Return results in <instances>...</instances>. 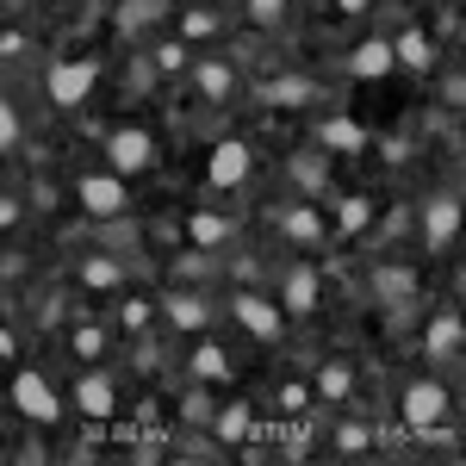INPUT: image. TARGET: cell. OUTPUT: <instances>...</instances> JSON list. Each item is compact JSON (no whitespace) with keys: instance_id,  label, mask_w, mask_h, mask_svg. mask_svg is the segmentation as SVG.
<instances>
[{"instance_id":"d590c367","label":"cell","mask_w":466,"mask_h":466,"mask_svg":"<svg viewBox=\"0 0 466 466\" xmlns=\"http://www.w3.org/2000/svg\"><path fill=\"white\" fill-rule=\"evenodd\" d=\"M19 218H25V206H19V193H6V199H0V224H6V230H13V224H19Z\"/></svg>"},{"instance_id":"9c48e42d","label":"cell","mask_w":466,"mask_h":466,"mask_svg":"<svg viewBox=\"0 0 466 466\" xmlns=\"http://www.w3.org/2000/svg\"><path fill=\"white\" fill-rule=\"evenodd\" d=\"M255 168V156L243 137H224V144H212V156H206V180H212V193H230V187H243Z\"/></svg>"},{"instance_id":"ba28073f","label":"cell","mask_w":466,"mask_h":466,"mask_svg":"<svg viewBox=\"0 0 466 466\" xmlns=\"http://www.w3.org/2000/svg\"><path fill=\"white\" fill-rule=\"evenodd\" d=\"M118 373H106V367H94V373H87V380H75L69 386V404L75 410H81V417H94V423H106L112 410H118Z\"/></svg>"},{"instance_id":"484cf974","label":"cell","mask_w":466,"mask_h":466,"mask_svg":"<svg viewBox=\"0 0 466 466\" xmlns=\"http://www.w3.org/2000/svg\"><path fill=\"white\" fill-rule=\"evenodd\" d=\"M329 448H336V454H349V461H360V454L373 448V423H336Z\"/></svg>"},{"instance_id":"cb8c5ba5","label":"cell","mask_w":466,"mask_h":466,"mask_svg":"<svg viewBox=\"0 0 466 466\" xmlns=\"http://www.w3.org/2000/svg\"><path fill=\"white\" fill-rule=\"evenodd\" d=\"M373 299H386V305H398V299H417V268H373Z\"/></svg>"},{"instance_id":"f546056e","label":"cell","mask_w":466,"mask_h":466,"mask_svg":"<svg viewBox=\"0 0 466 466\" xmlns=\"http://www.w3.org/2000/svg\"><path fill=\"white\" fill-rule=\"evenodd\" d=\"M292 0H243V13H249V25H280L287 19Z\"/></svg>"},{"instance_id":"7a4b0ae2","label":"cell","mask_w":466,"mask_h":466,"mask_svg":"<svg viewBox=\"0 0 466 466\" xmlns=\"http://www.w3.org/2000/svg\"><path fill=\"white\" fill-rule=\"evenodd\" d=\"M44 87H50V106H87L94 100V87H100V63L94 56H75V63H50V75H44Z\"/></svg>"},{"instance_id":"d6986e66","label":"cell","mask_w":466,"mask_h":466,"mask_svg":"<svg viewBox=\"0 0 466 466\" xmlns=\"http://www.w3.org/2000/svg\"><path fill=\"white\" fill-rule=\"evenodd\" d=\"M311 392H318L323 404H349V398H355V367H349V360H323Z\"/></svg>"},{"instance_id":"8992f818","label":"cell","mask_w":466,"mask_h":466,"mask_svg":"<svg viewBox=\"0 0 466 466\" xmlns=\"http://www.w3.org/2000/svg\"><path fill=\"white\" fill-rule=\"evenodd\" d=\"M13 404H19V417H32V423H63V398H56V386L44 380V373H32V367H19L13 373Z\"/></svg>"},{"instance_id":"1f68e13d","label":"cell","mask_w":466,"mask_h":466,"mask_svg":"<svg viewBox=\"0 0 466 466\" xmlns=\"http://www.w3.org/2000/svg\"><path fill=\"white\" fill-rule=\"evenodd\" d=\"M212 32H224V19H218L212 6H193L187 13V37H212Z\"/></svg>"},{"instance_id":"74e56055","label":"cell","mask_w":466,"mask_h":466,"mask_svg":"<svg viewBox=\"0 0 466 466\" xmlns=\"http://www.w3.org/2000/svg\"><path fill=\"white\" fill-rule=\"evenodd\" d=\"M6 6H25V0H6Z\"/></svg>"},{"instance_id":"4316f807","label":"cell","mask_w":466,"mask_h":466,"mask_svg":"<svg viewBox=\"0 0 466 466\" xmlns=\"http://www.w3.org/2000/svg\"><path fill=\"white\" fill-rule=\"evenodd\" d=\"M19 137H25L19 106H13V100H0V156H19Z\"/></svg>"},{"instance_id":"3957f363","label":"cell","mask_w":466,"mask_h":466,"mask_svg":"<svg viewBox=\"0 0 466 466\" xmlns=\"http://www.w3.org/2000/svg\"><path fill=\"white\" fill-rule=\"evenodd\" d=\"M461 230H466L461 193H430V199H423V249H430V255H448L454 243H461Z\"/></svg>"},{"instance_id":"277c9868","label":"cell","mask_w":466,"mask_h":466,"mask_svg":"<svg viewBox=\"0 0 466 466\" xmlns=\"http://www.w3.org/2000/svg\"><path fill=\"white\" fill-rule=\"evenodd\" d=\"M75 199L87 218H125L131 212V193H125V175L112 168H94V175H75Z\"/></svg>"},{"instance_id":"30bf717a","label":"cell","mask_w":466,"mask_h":466,"mask_svg":"<svg viewBox=\"0 0 466 466\" xmlns=\"http://www.w3.org/2000/svg\"><path fill=\"white\" fill-rule=\"evenodd\" d=\"M156 305H162V323H168V329H187V336H199V329L218 318V305L206 292H162Z\"/></svg>"},{"instance_id":"7402d4cb","label":"cell","mask_w":466,"mask_h":466,"mask_svg":"<svg viewBox=\"0 0 466 466\" xmlns=\"http://www.w3.org/2000/svg\"><path fill=\"white\" fill-rule=\"evenodd\" d=\"M81 287L87 292H125V261L118 255H87L81 261Z\"/></svg>"},{"instance_id":"8d00e7d4","label":"cell","mask_w":466,"mask_h":466,"mask_svg":"<svg viewBox=\"0 0 466 466\" xmlns=\"http://www.w3.org/2000/svg\"><path fill=\"white\" fill-rule=\"evenodd\" d=\"M336 6H342V13H367L373 0H336Z\"/></svg>"},{"instance_id":"d4e9b609","label":"cell","mask_w":466,"mask_h":466,"mask_svg":"<svg viewBox=\"0 0 466 466\" xmlns=\"http://www.w3.org/2000/svg\"><path fill=\"white\" fill-rule=\"evenodd\" d=\"M106 349H112V329H100V323H75L69 329V355L75 360L94 367V360H106Z\"/></svg>"},{"instance_id":"6da1fadb","label":"cell","mask_w":466,"mask_h":466,"mask_svg":"<svg viewBox=\"0 0 466 466\" xmlns=\"http://www.w3.org/2000/svg\"><path fill=\"white\" fill-rule=\"evenodd\" d=\"M230 318L243 323L261 349H274V342L287 336V305H280V299H268V292H249V287L230 292Z\"/></svg>"},{"instance_id":"5b68a950","label":"cell","mask_w":466,"mask_h":466,"mask_svg":"<svg viewBox=\"0 0 466 466\" xmlns=\"http://www.w3.org/2000/svg\"><path fill=\"white\" fill-rule=\"evenodd\" d=\"M149 162H156V137H149L144 125H118V131H106V168L112 175H144Z\"/></svg>"},{"instance_id":"2e32d148","label":"cell","mask_w":466,"mask_h":466,"mask_svg":"<svg viewBox=\"0 0 466 466\" xmlns=\"http://www.w3.org/2000/svg\"><path fill=\"white\" fill-rule=\"evenodd\" d=\"M318 149L360 156V149H373V137H367V125H355V118H323V125H318Z\"/></svg>"},{"instance_id":"5bb4252c","label":"cell","mask_w":466,"mask_h":466,"mask_svg":"<svg viewBox=\"0 0 466 466\" xmlns=\"http://www.w3.org/2000/svg\"><path fill=\"white\" fill-rule=\"evenodd\" d=\"M392 69H398L392 37H360L355 50H349V75H355V81H386Z\"/></svg>"},{"instance_id":"4fadbf2b","label":"cell","mask_w":466,"mask_h":466,"mask_svg":"<svg viewBox=\"0 0 466 466\" xmlns=\"http://www.w3.org/2000/svg\"><path fill=\"white\" fill-rule=\"evenodd\" d=\"M193 87H199V100L230 106V100H237V63H230V56H199V63H193Z\"/></svg>"},{"instance_id":"9a60e30c","label":"cell","mask_w":466,"mask_h":466,"mask_svg":"<svg viewBox=\"0 0 466 466\" xmlns=\"http://www.w3.org/2000/svg\"><path fill=\"white\" fill-rule=\"evenodd\" d=\"M392 50H398V69H410V75L435 69V37L423 32V25H404V32L392 37Z\"/></svg>"},{"instance_id":"52a82bcc","label":"cell","mask_w":466,"mask_h":466,"mask_svg":"<svg viewBox=\"0 0 466 466\" xmlns=\"http://www.w3.org/2000/svg\"><path fill=\"white\" fill-rule=\"evenodd\" d=\"M398 410H404L410 430H441V423H448V386H441V380H404Z\"/></svg>"},{"instance_id":"f1b7e54d","label":"cell","mask_w":466,"mask_h":466,"mask_svg":"<svg viewBox=\"0 0 466 466\" xmlns=\"http://www.w3.org/2000/svg\"><path fill=\"white\" fill-rule=\"evenodd\" d=\"M149 318H162V305H149V299H125L118 305V329H144Z\"/></svg>"},{"instance_id":"ac0fdd59","label":"cell","mask_w":466,"mask_h":466,"mask_svg":"<svg viewBox=\"0 0 466 466\" xmlns=\"http://www.w3.org/2000/svg\"><path fill=\"white\" fill-rule=\"evenodd\" d=\"M212 441L218 448H243V441H249V398H230L212 417Z\"/></svg>"},{"instance_id":"d6a6232c","label":"cell","mask_w":466,"mask_h":466,"mask_svg":"<svg viewBox=\"0 0 466 466\" xmlns=\"http://www.w3.org/2000/svg\"><path fill=\"white\" fill-rule=\"evenodd\" d=\"M292 175H299V187H311V193H318V187H323V156H318V162H311V156H299V162H292Z\"/></svg>"},{"instance_id":"ffe728a7","label":"cell","mask_w":466,"mask_h":466,"mask_svg":"<svg viewBox=\"0 0 466 466\" xmlns=\"http://www.w3.org/2000/svg\"><path fill=\"white\" fill-rule=\"evenodd\" d=\"M261 100L268 106H305V100H318V81L311 75H274V81H261Z\"/></svg>"},{"instance_id":"836d02e7","label":"cell","mask_w":466,"mask_h":466,"mask_svg":"<svg viewBox=\"0 0 466 466\" xmlns=\"http://www.w3.org/2000/svg\"><path fill=\"white\" fill-rule=\"evenodd\" d=\"M367 218H373V199H349V206H342V237H349V230H360Z\"/></svg>"},{"instance_id":"8fae6325","label":"cell","mask_w":466,"mask_h":466,"mask_svg":"<svg viewBox=\"0 0 466 466\" xmlns=\"http://www.w3.org/2000/svg\"><path fill=\"white\" fill-rule=\"evenodd\" d=\"M280 305H287V318H311V311L323 305V280H318L311 261H292V268H287V280H280Z\"/></svg>"},{"instance_id":"e0dca14e","label":"cell","mask_w":466,"mask_h":466,"mask_svg":"<svg viewBox=\"0 0 466 466\" xmlns=\"http://www.w3.org/2000/svg\"><path fill=\"white\" fill-rule=\"evenodd\" d=\"M323 237H329V224H323L318 206H292L287 212V243L292 249H323Z\"/></svg>"},{"instance_id":"4dcf8cb0","label":"cell","mask_w":466,"mask_h":466,"mask_svg":"<svg viewBox=\"0 0 466 466\" xmlns=\"http://www.w3.org/2000/svg\"><path fill=\"white\" fill-rule=\"evenodd\" d=\"M156 69H162V75L187 69V44H180V37H162V44H156Z\"/></svg>"},{"instance_id":"44dd1931","label":"cell","mask_w":466,"mask_h":466,"mask_svg":"<svg viewBox=\"0 0 466 466\" xmlns=\"http://www.w3.org/2000/svg\"><path fill=\"white\" fill-rule=\"evenodd\" d=\"M187 373H193L199 386H212V380L224 386V380H230V355H224V342H212V336H206V342L187 355Z\"/></svg>"},{"instance_id":"7c38bea8","label":"cell","mask_w":466,"mask_h":466,"mask_svg":"<svg viewBox=\"0 0 466 466\" xmlns=\"http://www.w3.org/2000/svg\"><path fill=\"white\" fill-rule=\"evenodd\" d=\"M423 355H430V360L466 355V318L454 311V305H441V311L430 318V329H423Z\"/></svg>"},{"instance_id":"e575fe53","label":"cell","mask_w":466,"mask_h":466,"mask_svg":"<svg viewBox=\"0 0 466 466\" xmlns=\"http://www.w3.org/2000/svg\"><path fill=\"white\" fill-rule=\"evenodd\" d=\"M441 106H466V75H448L441 81Z\"/></svg>"},{"instance_id":"83f0119b","label":"cell","mask_w":466,"mask_h":466,"mask_svg":"<svg viewBox=\"0 0 466 466\" xmlns=\"http://www.w3.org/2000/svg\"><path fill=\"white\" fill-rule=\"evenodd\" d=\"M193 243H199V249L230 243V224H224V218H212V212H199V218H193Z\"/></svg>"},{"instance_id":"603a6c76","label":"cell","mask_w":466,"mask_h":466,"mask_svg":"<svg viewBox=\"0 0 466 466\" xmlns=\"http://www.w3.org/2000/svg\"><path fill=\"white\" fill-rule=\"evenodd\" d=\"M156 19H168V0H125L112 25H118V37H137V32H149Z\"/></svg>"}]
</instances>
